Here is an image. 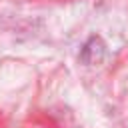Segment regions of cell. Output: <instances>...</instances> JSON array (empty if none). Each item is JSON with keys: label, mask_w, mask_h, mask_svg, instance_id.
<instances>
[{"label": "cell", "mask_w": 128, "mask_h": 128, "mask_svg": "<svg viewBox=\"0 0 128 128\" xmlns=\"http://www.w3.org/2000/svg\"><path fill=\"white\" fill-rule=\"evenodd\" d=\"M102 58H104V42L100 38L92 36L82 48V60L86 64H98Z\"/></svg>", "instance_id": "obj_1"}]
</instances>
